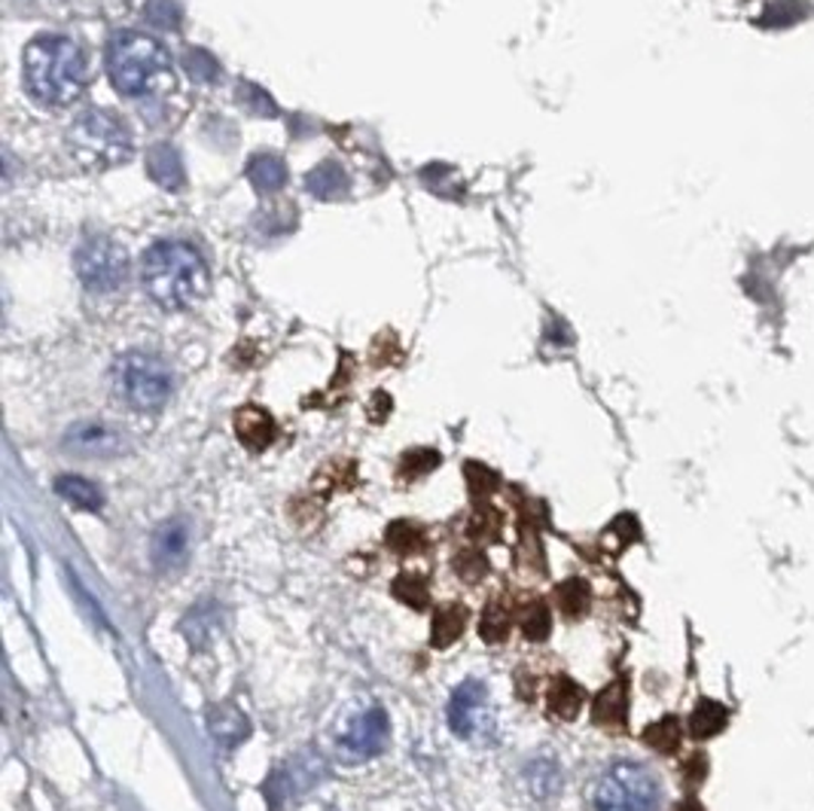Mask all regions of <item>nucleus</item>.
I'll return each mask as SVG.
<instances>
[{"instance_id":"473e14b6","label":"nucleus","mask_w":814,"mask_h":811,"mask_svg":"<svg viewBox=\"0 0 814 811\" xmlns=\"http://www.w3.org/2000/svg\"><path fill=\"white\" fill-rule=\"evenodd\" d=\"M467 482H470V492L476 494V497L497 489V476H494V473H488L485 468H476V464H470V468H467Z\"/></svg>"},{"instance_id":"bb28decb","label":"nucleus","mask_w":814,"mask_h":811,"mask_svg":"<svg viewBox=\"0 0 814 811\" xmlns=\"http://www.w3.org/2000/svg\"><path fill=\"white\" fill-rule=\"evenodd\" d=\"M480 635L485 644H504L506 635H509V616H506L501 604H488L485 607L480 623Z\"/></svg>"},{"instance_id":"5701e85b","label":"nucleus","mask_w":814,"mask_h":811,"mask_svg":"<svg viewBox=\"0 0 814 811\" xmlns=\"http://www.w3.org/2000/svg\"><path fill=\"white\" fill-rule=\"evenodd\" d=\"M518 626H522V635L528 640H546L549 638V632H553V616L546 610V604L543 602H530L525 610H522V619H518Z\"/></svg>"},{"instance_id":"72a5a7b5","label":"nucleus","mask_w":814,"mask_h":811,"mask_svg":"<svg viewBox=\"0 0 814 811\" xmlns=\"http://www.w3.org/2000/svg\"><path fill=\"white\" fill-rule=\"evenodd\" d=\"M678 811H695V809H690V805H687V809H678Z\"/></svg>"},{"instance_id":"1a4fd4ad","label":"nucleus","mask_w":814,"mask_h":811,"mask_svg":"<svg viewBox=\"0 0 814 811\" xmlns=\"http://www.w3.org/2000/svg\"><path fill=\"white\" fill-rule=\"evenodd\" d=\"M449 726L457 738L488 741L494 736V705L480 680H464L449 701Z\"/></svg>"},{"instance_id":"6ab92c4d","label":"nucleus","mask_w":814,"mask_h":811,"mask_svg":"<svg viewBox=\"0 0 814 811\" xmlns=\"http://www.w3.org/2000/svg\"><path fill=\"white\" fill-rule=\"evenodd\" d=\"M208 720L214 738H217L220 745H226V748H233V745H238V741L247 736L245 714L233 711V708H214Z\"/></svg>"},{"instance_id":"2f4dec72","label":"nucleus","mask_w":814,"mask_h":811,"mask_svg":"<svg viewBox=\"0 0 814 811\" xmlns=\"http://www.w3.org/2000/svg\"><path fill=\"white\" fill-rule=\"evenodd\" d=\"M647 741L659 750H674V745H678V723H674V720H666V723L647 729Z\"/></svg>"},{"instance_id":"20e7f679","label":"nucleus","mask_w":814,"mask_h":811,"mask_svg":"<svg viewBox=\"0 0 814 811\" xmlns=\"http://www.w3.org/2000/svg\"><path fill=\"white\" fill-rule=\"evenodd\" d=\"M68 150L83 168L104 172L123 165L135 153L132 129L111 111H86L68 129Z\"/></svg>"},{"instance_id":"b1692460","label":"nucleus","mask_w":814,"mask_h":811,"mask_svg":"<svg viewBox=\"0 0 814 811\" xmlns=\"http://www.w3.org/2000/svg\"><path fill=\"white\" fill-rule=\"evenodd\" d=\"M593 714L598 723H622V717H626V692H622V687L601 689L593 705Z\"/></svg>"},{"instance_id":"cd10ccee","label":"nucleus","mask_w":814,"mask_h":811,"mask_svg":"<svg viewBox=\"0 0 814 811\" xmlns=\"http://www.w3.org/2000/svg\"><path fill=\"white\" fill-rule=\"evenodd\" d=\"M235 95H238V104H241L247 113H254V116H275V113H278L275 101H271L262 89L254 86V83H238Z\"/></svg>"},{"instance_id":"7ed1b4c3","label":"nucleus","mask_w":814,"mask_h":811,"mask_svg":"<svg viewBox=\"0 0 814 811\" xmlns=\"http://www.w3.org/2000/svg\"><path fill=\"white\" fill-rule=\"evenodd\" d=\"M107 76L125 99H144L174 86L172 52L141 31H120L107 43Z\"/></svg>"},{"instance_id":"c756f323","label":"nucleus","mask_w":814,"mask_h":811,"mask_svg":"<svg viewBox=\"0 0 814 811\" xmlns=\"http://www.w3.org/2000/svg\"><path fill=\"white\" fill-rule=\"evenodd\" d=\"M443 458L431 452V449H415V452H406L403 461H400V473L406 476V480H415V476H424V473H431L436 464H440Z\"/></svg>"},{"instance_id":"ddd939ff","label":"nucleus","mask_w":814,"mask_h":811,"mask_svg":"<svg viewBox=\"0 0 814 811\" xmlns=\"http://www.w3.org/2000/svg\"><path fill=\"white\" fill-rule=\"evenodd\" d=\"M235 433L247 449H266L275 440V421L259 406H247L235 415Z\"/></svg>"},{"instance_id":"a878e982","label":"nucleus","mask_w":814,"mask_h":811,"mask_svg":"<svg viewBox=\"0 0 814 811\" xmlns=\"http://www.w3.org/2000/svg\"><path fill=\"white\" fill-rule=\"evenodd\" d=\"M181 3L177 0H147L144 3V19L153 28L162 31H177L181 28Z\"/></svg>"},{"instance_id":"f257e3e1","label":"nucleus","mask_w":814,"mask_h":811,"mask_svg":"<svg viewBox=\"0 0 814 811\" xmlns=\"http://www.w3.org/2000/svg\"><path fill=\"white\" fill-rule=\"evenodd\" d=\"M141 284L156 306L181 311L208 294V263L184 238H159L141 254Z\"/></svg>"},{"instance_id":"6e6552de","label":"nucleus","mask_w":814,"mask_h":811,"mask_svg":"<svg viewBox=\"0 0 814 811\" xmlns=\"http://www.w3.org/2000/svg\"><path fill=\"white\" fill-rule=\"evenodd\" d=\"M388 738H391L388 714L382 708H363V711L351 714L342 723L339 738H336V748L351 766H358V762L379 757L388 748Z\"/></svg>"},{"instance_id":"423d86ee","label":"nucleus","mask_w":814,"mask_h":811,"mask_svg":"<svg viewBox=\"0 0 814 811\" xmlns=\"http://www.w3.org/2000/svg\"><path fill=\"white\" fill-rule=\"evenodd\" d=\"M593 802L595 811H659L662 784L650 766L617 760L598 778Z\"/></svg>"},{"instance_id":"c85d7f7f","label":"nucleus","mask_w":814,"mask_h":811,"mask_svg":"<svg viewBox=\"0 0 814 811\" xmlns=\"http://www.w3.org/2000/svg\"><path fill=\"white\" fill-rule=\"evenodd\" d=\"M528 778L530 790H534L537 797H549V793H556L558 784H561V774H558V766L553 760L534 762L528 769Z\"/></svg>"},{"instance_id":"9d476101","label":"nucleus","mask_w":814,"mask_h":811,"mask_svg":"<svg viewBox=\"0 0 814 811\" xmlns=\"http://www.w3.org/2000/svg\"><path fill=\"white\" fill-rule=\"evenodd\" d=\"M64 449L74 452V455H86V458H111L116 452H123V440L120 433L101 424V421H83L68 431L64 437Z\"/></svg>"},{"instance_id":"4468645a","label":"nucleus","mask_w":814,"mask_h":811,"mask_svg":"<svg viewBox=\"0 0 814 811\" xmlns=\"http://www.w3.org/2000/svg\"><path fill=\"white\" fill-rule=\"evenodd\" d=\"M247 181L257 186L259 193H278L287 184V165L275 153H257L247 162Z\"/></svg>"},{"instance_id":"f03ea898","label":"nucleus","mask_w":814,"mask_h":811,"mask_svg":"<svg viewBox=\"0 0 814 811\" xmlns=\"http://www.w3.org/2000/svg\"><path fill=\"white\" fill-rule=\"evenodd\" d=\"M25 89L31 99L47 107H64L83 95L89 80V64L76 40L64 34H43L28 43Z\"/></svg>"},{"instance_id":"0eeeda50","label":"nucleus","mask_w":814,"mask_h":811,"mask_svg":"<svg viewBox=\"0 0 814 811\" xmlns=\"http://www.w3.org/2000/svg\"><path fill=\"white\" fill-rule=\"evenodd\" d=\"M76 278L89 294H116L128 278V257L107 235H89L74 254Z\"/></svg>"},{"instance_id":"f3484780","label":"nucleus","mask_w":814,"mask_h":811,"mask_svg":"<svg viewBox=\"0 0 814 811\" xmlns=\"http://www.w3.org/2000/svg\"><path fill=\"white\" fill-rule=\"evenodd\" d=\"M306 186L315 198H342L348 193V174L342 172V165L336 162H321L315 165L306 177Z\"/></svg>"},{"instance_id":"a211bd4d","label":"nucleus","mask_w":814,"mask_h":811,"mask_svg":"<svg viewBox=\"0 0 814 811\" xmlns=\"http://www.w3.org/2000/svg\"><path fill=\"white\" fill-rule=\"evenodd\" d=\"M546 705H549V711L556 714L558 720H574L583 708L580 687L570 677H558V680H553V687H549Z\"/></svg>"},{"instance_id":"7c9ffc66","label":"nucleus","mask_w":814,"mask_h":811,"mask_svg":"<svg viewBox=\"0 0 814 811\" xmlns=\"http://www.w3.org/2000/svg\"><path fill=\"white\" fill-rule=\"evenodd\" d=\"M455 571H457V577L461 579H467V583H476V579L485 577V571H488V562L482 558V553H464V555H457V562H455Z\"/></svg>"},{"instance_id":"4be33fe9","label":"nucleus","mask_w":814,"mask_h":811,"mask_svg":"<svg viewBox=\"0 0 814 811\" xmlns=\"http://www.w3.org/2000/svg\"><path fill=\"white\" fill-rule=\"evenodd\" d=\"M384 537H388V546H391L394 553L409 555L424 550V531H421L415 522H409V519H396Z\"/></svg>"},{"instance_id":"9b49d317","label":"nucleus","mask_w":814,"mask_h":811,"mask_svg":"<svg viewBox=\"0 0 814 811\" xmlns=\"http://www.w3.org/2000/svg\"><path fill=\"white\" fill-rule=\"evenodd\" d=\"M147 174L150 181L168 193H177L181 186L186 184V172H184V160L177 147H172L168 141H159L147 150Z\"/></svg>"},{"instance_id":"39448f33","label":"nucleus","mask_w":814,"mask_h":811,"mask_svg":"<svg viewBox=\"0 0 814 811\" xmlns=\"http://www.w3.org/2000/svg\"><path fill=\"white\" fill-rule=\"evenodd\" d=\"M113 391L137 412H156L172 397L174 376L162 357L150 351H128L113 363Z\"/></svg>"},{"instance_id":"2eb2a0df","label":"nucleus","mask_w":814,"mask_h":811,"mask_svg":"<svg viewBox=\"0 0 814 811\" xmlns=\"http://www.w3.org/2000/svg\"><path fill=\"white\" fill-rule=\"evenodd\" d=\"M467 607L464 604H443L436 614H433V623H431V644L433 647H452L461 635H464V628H467Z\"/></svg>"},{"instance_id":"393cba45","label":"nucleus","mask_w":814,"mask_h":811,"mask_svg":"<svg viewBox=\"0 0 814 811\" xmlns=\"http://www.w3.org/2000/svg\"><path fill=\"white\" fill-rule=\"evenodd\" d=\"M184 71L193 76L196 83H214L217 74H220V62H217L208 50L196 47V50L184 52Z\"/></svg>"},{"instance_id":"f8f14e48","label":"nucleus","mask_w":814,"mask_h":811,"mask_svg":"<svg viewBox=\"0 0 814 811\" xmlns=\"http://www.w3.org/2000/svg\"><path fill=\"white\" fill-rule=\"evenodd\" d=\"M186 553H189V528H186V522H181V519L165 522L156 531V537H153V562L162 571H168V567L184 565Z\"/></svg>"},{"instance_id":"dca6fc26","label":"nucleus","mask_w":814,"mask_h":811,"mask_svg":"<svg viewBox=\"0 0 814 811\" xmlns=\"http://www.w3.org/2000/svg\"><path fill=\"white\" fill-rule=\"evenodd\" d=\"M55 494L68 501L76 510H86V513H99L104 506V494L95 482L83 480V476H59L55 480Z\"/></svg>"},{"instance_id":"aec40b11","label":"nucleus","mask_w":814,"mask_h":811,"mask_svg":"<svg viewBox=\"0 0 814 811\" xmlns=\"http://www.w3.org/2000/svg\"><path fill=\"white\" fill-rule=\"evenodd\" d=\"M391 592H394V598H400V602L409 604V607H415V610H424V607L431 604V589H427V579L421 577V574H412V571L400 574V577L394 579Z\"/></svg>"},{"instance_id":"412c9836","label":"nucleus","mask_w":814,"mask_h":811,"mask_svg":"<svg viewBox=\"0 0 814 811\" xmlns=\"http://www.w3.org/2000/svg\"><path fill=\"white\" fill-rule=\"evenodd\" d=\"M556 602L561 607V614L570 616V619H577L589 610V586L583 583V579H565V583H558L556 589Z\"/></svg>"}]
</instances>
